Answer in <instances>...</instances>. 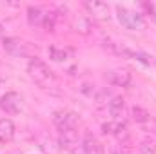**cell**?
Segmentation results:
<instances>
[{
	"mask_svg": "<svg viewBox=\"0 0 156 154\" xmlns=\"http://www.w3.org/2000/svg\"><path fill=\"white\" fill-rule=\"evenodd\" d=\"M27 73H29L31 80H33L38 87H42V89H51V87L56 83L55 73L49 69V65H47L44 60H40L37 56L29 60V64H27Z\"/></svg>",
	"mask_w": 156,
	"mask_h": 154,
	"instance_id": "1",
	"label": "cell"
},
{
	"mask_svg": "<svg viewBox=\"0 0 156 154\" xmlns=\"http://www.w3.org/2000/svg\"><path fill=\"white\" fill-rule=\"evenodd\" d=\"M116 16H118V22L129 31H142V29H145V18L138 11L116 5Z\"/></svg>",
	"mask_w": 156,
	"mask_h": 154,
	"instance_id": "2",
	"label": "cell"
},
{
	"mask_svg": "<svg viewBox=\"0 0 156 154\" xmlns=\"http://www.w3.org/2000/svg\"><path fill=\"white\" fill-rule=\"evenodd\" d=\"M2 45H4V49L9 54L18 56V58H27V56L35 58V53H37V49L29 42H26L22 38H16V37H5L2 40Z\"/></svg>",
	"mask_w": 156,
	"mask_h": 154,
	"instance_id": "3",
	"label": "cell"
},
{
	"mask_svg": "<svg viewBox=\"0 0 156 154\" xmlns=\"http://www.w3.org/2000/svg\"><path fill=\"white\" fill-rule=\"evenodd\" d=\"M53 121H55L58 132H75L80 123V118L73 111H56L53 114Z\"/></svg>",
	"mask_w": 156,
	"mask_h": 154,
	"instance_id": "4",
	"label": "cell"
},
{
	"mask_svg": "<svg viewBox=\"0 0 156 154\" xmlns=\"http://www.w3.org/2000/svg\"><path fill=\"white\" fill-rule=\"evenodd\" d=\"M20 103H22V98L18 93H5L2 98H0V109L5 113V114L13 116L20 113Z\"/></svg>",
	"mask_w": 156,
	"mask_h": 154,
	"instance_id": "5",
	"label": "cell"
},
{
	"mask_svg": "<svg viewBox=\"0 0 156 154\" xmlns=\"http://www.w3.org/2000/svg\"><path fill=\"white\" fill-rule=\"evenodd\" d=\"M85 9L89 11V15L93 18H98V20H109V5L105 2H96V0H87L85 4Z\"/></svg>",
	"mask_w": 156,
	"mask_h": 154,
	"instance_id": "6",
	"label": "cell"
},
{
	"mask_svg": "<svg viewBox=\"0 0 156 154\" xmlns=\"http://www.w3.org/2000/svg\"><path fill=\"white\" fill-rule=\"evenodd\" d=\"M45 20H47V11L45 9H42L38 5H29L27 7V22H29V26L44 29Z\"/></svg>",
	"mask_w": 156,
	"mask_h": 154,
	"instance_id": "7",
	"label": "cell"
},
{
	"mask_svg": "<svg viewBox=\"0 0 156 154\" xmlns=\"http://www.w3.org/2000/svg\"><path fill=\"white\" fill-rule=\"evenodd\" d=\"M82 149H83V154H105L104 145L91 132H85L83 142H82Z\"/></svg>",
	"mask_w": 156,
	"mask_h": 154,
	"instance_id": "8",
	"label": "cell"
},
{
	"mask_svg": "<svg viewBox=\"0 0 156 154\" xmlns=\"http://www.w3.org/2000/svg\"><path fill=\"white\" fill-rule=\"evenodd\" d=\"M107 82L111 85H116V87H127L131 83V75L125 71V69H116V71H111L107 73Z\"/></svg>",
	"mask_w": 156,
	"mask_h": 154,
	"instance_id": "9",
	"label": "cell"
},
{
	"mask_svg": "<svg viewBox=\"0 0 156 154\" xmlns=\"http://www.w3.org/2000/svg\"><path fill=\"white\" fill-rule=\"evenodd\" d=\"M15 138V123L9 118H2L0 120V143H9Z\"/></svg>",
	"mask_w": 156,
	"mask_h": 154,
	"instance_id": "10",
	"label": "cell"
},
{
	"mask_svg": "<svg viewBox=\"0 0 156 154\" xmlns=\"http://www.w3.org/2000/svg\"><path fill=\"white\" fill-rule=\"evenodd\" d=\"M47 53H49V58L55 60V62H66V60L73 54L71 49H67V47H58V45H49Z\"/></svg>",
	"mask_w": 156,
	"mask_h": 154,
	"instance_id": "11",
	"label": "cell"
},
{
	"mask_svg": "<svg viewBox=\"0 0 156 154\" xmlns=\"http://www.w3.org/2000/svg\"><path fill=\"white\" fill-rule=\"evenodd\" d=\"M109 113H111V116H115L116 120H120L123 116V113H125V100L122 96H115L109 102Z\"/></svg>",
	"mask_w": 156,
	"mask_h": 154,
	"instance_id": "12",
	"label": "cell"
},
{
	"mask_svg": "<svg viewBox=\"0 0 156 154\" xmlns=\"http://www.w3.org/2000/svg\"><path fill=\"white\" fill-rule=\"evenodd\" d=\"M131 114H133V120L134 121H138V123H145V121H149V111L147 109H144V107H140V105H134L133 109H131Z\"/></svg>",
	"mask_w": 156,
	"mask_h": 154,
	"instance_id": "13",
	"label": "cell"
},
{
	"mask_svg": "<svg viewBox=\"0 0 156 154\" xmlns=\"http://www.w3.org/2000/svg\"><path fill=\"white\" fill-rule=\"evenodd\" d=\"M140 152L142 154H156V147L153 142H149V140H145L142 145H140Z\"/></svg>",
	"mask_w": 156,
	"mask_h": 154,
	"instance_id": "14",
	"label": "cell"
},
{
	"mask_svg": "<svg viewBox=\"0 0 156 154\" xmlns=\"http://www.w3.org/2000/svg\"><path fill=\"white\" fill-rule=\"evenodd\" d=\"M0 38L4 40L5 37H4V26H2V22H0Z\"/></svg>",
	"mask_w": 156,
	"mask_h": 154,
	"instance_id": "15",
	"label": "cell"
}]
</instances>
